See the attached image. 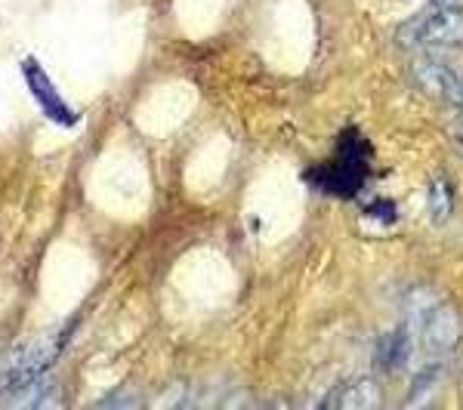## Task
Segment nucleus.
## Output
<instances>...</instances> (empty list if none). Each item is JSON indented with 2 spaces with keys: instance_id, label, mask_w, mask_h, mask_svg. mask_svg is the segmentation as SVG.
<instances>
[{
  "instance_id": "nucleus-1",
  "label": "nucleus",
  "mask_w": 463,
  "mask_h": 410,
  "mask_svg": "<svg viewBox=\"0 0 463 410\" xmlns=\"http://www.w3.org/2000/svg\"><path fill=\"white\" fill-rule=\"evenodd\" d=\"M318 191H327L334 198H353L368 179V143L358 130H346L337 143V154L327 163L306 173Z\"/></svg>"
},
{
  "instance_id": "nucleus-2",
  "label": "nucleus",
  "mask_w": 463,
  "mask_h": 410,
  "mask_svg": "<svg viewBox=\"0 0 463 410\" xmlns=\"http://www.w3.org/2000/svg\"><path fill=\"white\" fill-rule=\"evenodd\" d=\"M395 41L402 47H460L463 43V6H427L414 19L402 22Z\"/></svg>"
},
{
  "instance_id": "nucleus-3",
  "label": "nucleus",
  "mask_w": 463,
  "mask_h": 410,
  "mask_svg": "<svg viewBox=\"0 0 463 410\" xmlns=\"http://www.w3.org/2000/svg\"><path fill=\"white\" fill-rule=\"evenodd\" d=\"M22 74H25L28 89H32L37 106L43 108V115H47L50 121H56L59 126H74V124H78V115H74L69 102L59 96V89L50 84L47 71H43L41 65L34 62V59H25V65H22Z\"/></svg>"
},
{
  "instance_id": "nucleus-4",
  "label": "nucleus",
  "mask_w": 463,
  "mask_h": 410,
  "mask_svg": "<svg viewBox=\"0 0 463 410\" xmlns=\"http://www.w3.org/2000/svg\"><path fill=\"white\" fill-rule=\"evenodd\" d=\"M414 78L427 93L439 96V99L451 102L458 106V96H460V71H454L451 65L442 62V59H432V56H423L414 62Z\"/></svg>"
},
{
  "instance_id": "nucleus-5",
  "label": "nucleus",
  "mask_w": 463,
  "mask_h": 410,
  "mask_svg": "<svg viewBox=\"0 0 463 410\" xmlns=\"http://www.w3.org/2000/svg\"><path fill=\"white\" fill-rule=\"evenodd\" d=\"M420 331H423V342H427L430 352H439V355L451 352L460 337V318H458V312L448 309V305H430V312L420 321Z\"/></svg>"
},
{
  "instance_id": "nucleus-6",
  "label": "nucleus",
  "mask_w": 463,
  "mask_h": 410,
  "mask_svg": "<svg viewBox=\"0 0 463 410\" xmlns=\"http://www.w3.org/2000/svg\"><path fill=\"white\" fill-rule=\"evenodd\" d=\"M411 346H414V340H411L408 327H395L392 333H386V337L377 342V352H374L377 368L386 370V374L402 370L411 358Z\"/></svg>"
},
{
  "instance_id": "nucleus-7",
  "label": "nucleus",
  "mask_w": 463,
  "mask_h": 410,
  "mask_svg": "<svg viewBox=\"0 0 463 410\" xmlns=\"http://www.w3.org/2000/svg\"><path fill=\"white\" fill-rule=\"evenodd\" d=\"M380 405V389L374 379H353V383L340 386L331 398L325 401V407H340V410H371Z\"/></svg>"
},
{
  "instance_id": "nucleus-8",
  "label": "nucleus",
  "mask_w": 463,
  "mask_h": 410,
  "mask_svg": "<svg viewBox=\"0 0 463 410\" xmlns=\"http://www.w3.org/2000/svg\"><path fill=\"white\" fill-rule=\"evenodd\" d=\"M454 210V195H451V185H448L445 176H439L430 189V216L432 222H445L448 216Z\"/></svg>"
},
{
  "instance_id": "nucleus-9",
  "label": "nucleus",
  "mask_w": 463,
  "mask_h": 410,
  "mask_svg": "<svg viewBox=\"0 0 463 410\" xmlns=\"http://www.w3.org/2000/svg\"><path fill=\"white\" fill-rule=\"evenodd\" d=\"M368 213L380 216V219H386V222H392L395 219V204H390V200H377V204L368 207Z\"/></svg>"
},
{
  "instance_id": "nucleus-10",
  "label": "nucleus",
  "mask_w": 463,
  "mask_h": 410,
  "mask_svg": "<svg viewBox=\"0 0 463 410\" xmlns=\"http://www.w3.org/2000/svg\"><path fill=\"white\" fill-rule=\"evenodd\" d=\"M432 6H460V0H430Z\"/></svg>"
},
{
  "instance_id": "nucleus-11",
  "label": "nucleus",
  "mask_w": 463,
  "mask_h": 410,
  "mask_svg": "<svg viewBox=\"0 0 463 410\" xmlns=\"http://www.w3.org/2000/svg\"><path fill=\"white\" fill-rule=\"evenodd\" d=\"M458 136H460V143H463V121L458 124Z\"/></svg>"
}]
</instances>
